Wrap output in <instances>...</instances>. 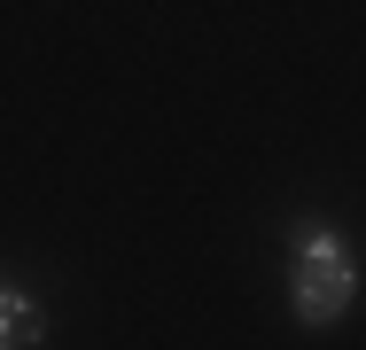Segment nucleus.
Wrapping results in <instances>:
<instances>
[{"instance_id": "f257e3e1", "label": "nucleus", "mask_w": 366, "mask_h": 350, "mask_svg": "<svg viewBox=\"0 0 366 350\" xmlns=\"http://www.w3.org/2000/svg\"><path fill=\"white\" fill-rule=\"evenodd\" d=\"M296 319L304 327H327V319H343L351 304H359V265H351V249H343V234L335 226H296Z\"/></svg>"}, {"instance_id": "f03ea898", "label": "nucleus", "mask_w": 366, "mask_h": 350, "mask_svg": "<svg viewBox=\"0 0 366 350\" xmlns=\"http://www.w3.org/2000/svg\"><path fill=\"white\" fill-rule=\"evenodd\" d=\"M47 335V319H39V304L24 296V288H0V350H31Z\"/></svg>"}]
</instances>
